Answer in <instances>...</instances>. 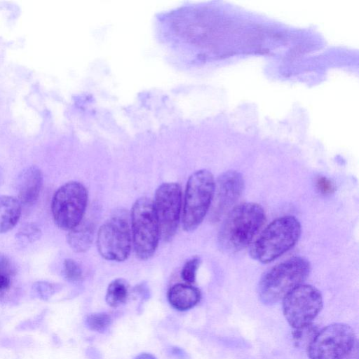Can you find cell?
I'll return each mask as SVG.
<instances>
[{"label":"cell","mask_w":359,"mask_h":359,"mask_svg":"<svg viewBox=\"0 0 359 359\" xmlns=\"http://www.w3.org/2000/svg\"><path fill=\"white\" fill-rule=\"evenodd\" d=\"M263 208L255 203H244L231 209L226 217L218 240L227 252H237L248 246L264 224Z\"/></svg>","instance_id":"cell-1"},{"label":"cell","mask_w":359,"mask_h":359,"mask_svg":"<svg viewBox=\"0 0 359 359\" xmlns=\"http://www.w3.org/2000/svg\"><path fill=\"white\" fill-rule=\"evenodd\" d=\"M301 231V224L294 216L279 217L264 229L251 245L250 255L257 262L269 263L292 248Z\"/></svg>","instance_id":"cell-2"},{"label":"cell","mask_w":359,"mask_h":359,"mask_svg":"<svg viewBox=\"0 0 359 359\" xmlns=\"http://www.w3.org/2000/svg\"><path fill=\"white\" fill-rule=\"evenodd\" d=\"M309 262L302 257L290 258L269 269L262 277L258 287L263 303L273 304L283 299L309 275Z\"/></svg>","instance_id":"cell-3"},{"label":"cell","mask_w":359,"mask_h":359,"mask_svg":"<svg viewBox=\"0 0 359 359\" xmlns=\"http://www.w3.org/2000/svg\"><path fill=\"white\" fill-rule=\"evenodd\" d=\"M215 182L207 170L194 172L189 178L184 196L182 226L185 231L196 229L210 208L215 192Z\"/></svg>","instance_id":"cell-4"},{"label":"cell","mask_w":359,"mask_h":359,"mask_svg":"<svg viewBox=\"0 0 359 359\" xmlns=\"http://www.w3.org/2000/svg\"><path fill=\"white\" fill-rule=\"evenodd\" d=\"M131 226L136 255L143 260L149 259L155 252L161 236L154 202L150 198L141 197L134 203Z\"/></svg>","instance_id":"cell-5"},{"label":"cell","mask_w":359,"mask_h":359,"mask_svg":"<svg viewBox=\"0 0 359 359\" xmlns=\"http://www.w3.org/2000/svg\"><path fill=\"white\" fill-rule=\"evenodd\" d=\"M88 201L85 187L78 182H69L54 194L51 211L56 225L64 230H70L82 219Z\"/></svg>","instance_id":"cell-6"},{"label":"cell","mask_w":359,"mask_h":359,"mask_svg":"<svg viewBox=\"0 0 359 359\" xmlns=\"http://www.w3.org/2000/svg\"><path fill=\"white\" fill-rule=\"evenodd\" d=\"M355 334L344 323H334L318 331L307 347L310 359H345L353 350Z\"/></svg>","instance_id":"cell-7"},{"label":"cell","mask_w":359,"mask_h":359,"mask_svg":"<svg viewBox=\"0 0 359 359\" xmlns=\"http://www.w3.org/2000/svg\"><path fill=\"white\" fill-rule=\"evenodd\" d=\"M322 308V294L311 285L300 284L283 299V314L294 329L311 324Z\"/></svg>","instance_id":"cell-8"},{"label":"cell","mask_w":359,"mask_h":359,"mask_svg":"<svg viewBox=\"0 0 359 359\" xmlns=\"http://www.w3.org/2000/svg\"><path fill=\"white\" fill-rule=\"evenodd\" d=\"M100 255L110 261L122 262L131 250V235L127 218L122 213L108 219L99 229L97 238Z\"/></svg>","instance_id":"cell-9"},{"label":"cell","mask_w":359,"mask_h":359,"mask_svg":"<svg viewBox=\"0 0 359 359\" xmlns=\"http://www.w3.org/2000/svg\"><path fill=\"white\" fill-rule=\"evenodd\" d=\"M153 202L161 236L164 240H169L176 233L180 217L182 191L180 185L175 182L162 184L156 189Z\"/></svg>","instance_id":"cell-10"},{"label":"cell","mask_w":359,"mask_h":359,"mask_svg":"<svg viewBox=\"0 0 359 359\" xmlns=\"http://www.w3.org/2000/svg\"><path fill=\"white\" fill-rule=\"evenodd\" d=\"M244 179L238 171L222 173L215 183L212 217L220 218L238 199L244 189Z\"/></svg>","instance_id":"cell-11"},{"label":"cell","mask_w":359,"mask_h":359,"mask_svg":"<svg viewBox=\"0 0 359 359\" xmlns=\"http://www.w3.org/2000/svg\"><path fill=\"white\" fill-rule=\"evenodd\" d=\"M42 184L43 175L39 168L32 166L22 171L18 177L16 187L18 199L21 204H34L38 199Z\"/></svg>","instance_id":"cell-12"},{"label":"cell","mask_w":359,"mask_h":359,"mask_svg":"<svg viewBox=\"0 0 359 359\" xmlns=\"http://www.w3.org/2000/svg\"><path fill=\"white\" fill-rule=\"evenodd\" d=\"M201 299L199 290L187 284H176L169 290L168 299L172 307L184 311L194 307Z\"/></svg>","instance_id":"cell-13"},{"label":"cell","mask_w":359,"mask_h":359,"mask_svg":"<svg viewBox=\"0 0 359 359\" xmlns=\"http://www.w3.org/2000/svg\"><path fill=\"white\" fill-rule=\"evenodd\" d=\"M21 212V203L17 198L0 195V233L12 229L18 223Z\"/></svg>","instance_id":"cell-14"},{"label":"cell","mask_w":359,"mask_h":359,"mask_svg":"<svg viewBox=\"0 0 359 359\" xmlns=\"http://www.w3.org/2000/svg\"><path fill=\"white\" fill-rule=\"evenodd\" d=\"M93 234V225L90 222H81L69 230L67 235L68 244L74 252H86L91 245Z\"/></svg>","instance_id":"cell-15"},{"label":"cell","mask_w":359,"mask_h":359,"mask_svg":"<svg viewBox=\"0 0 359 359\" xmlns=\"http://www.w3.org/2000/svg\"><path fill=\"white\" fill-rule=\"evenodd\" d=\"M128 284L124 279L117 278L113 280L107 287V303L112 307L123 304L128 298Z\"/></svg>","instance_id":"cell-16"},{"label":"cell","mask_w":359,"mask_h":359,"mask_svg":"<svg viewBox=\"0 0 359 359\" xmlns=\"http://www.w3.org/2000/svg\"><path fill=\"white\" fill-rule=\"evenodd\" d=\"M15 276V269L11 259L0 253V299L10 292Z\"/></svg>","instance_id":"cell-17"},{"label":"cell","mask_w":359,"mask_h":359,"mask_svg":"<svg viewBox=\"0 0 359 359\" xmlns=\"http://www.w3.org/2000/svg\"><path fill=\"white\" fill-rule=\"evenodd\" d=\"M317 327L312 325V323L294 329L292 334L295 343L297 346H308L314 339L318 333Z\"/></svg>","instance_id":"cell-18"},{"label":"cell","mask_w":359,"mask_h":359,"mask_svg":"<svg viewBox=\"0 0 359 359\" xmlns=\"http://www.w3.org/2000/svg\"><path fill=\"white\" fill-rule=\"evenodd\" d=\"M111 319L105 313H93L88 316L87 325L88 327L95 331L102 332L110 325Z\"/></svg>","instance_id":"cell-19"},{"label":"cell","mask_w":359,"mask_h":359,"mask_svg":"<svg viewBox=\"0 0 359 359\" xmlns=\"http://www.w3.org/2000/svg\"><path fill=\"white\" fill-rule=\"evenodd\" d=\"M64 274L70 282L79 281L82 278V271L79 265L72 259H67L64 262Z\"/></svg>","instance_id":"cell-20"},{"label":"cell","mask_w":359,"mask_h":359,"mask_svg":"<svg viewBox=\"0 0 359 359\" xmlns=\"http://www.w3.org/2000/svg\"><path fill=\"white\" fill-rule=\"evenodd\" d=\"M41 231L36 225L29 224L23 226L17 234V238L21 243H30L40 237Z\"/></svg>","instance_id":"cell-21"},{"label":"cell","mask_w":359,"mask_h":359,"mask_svg":"<svg viewBox=\"0 0 359 359\" xmlns=\"http://www.w3.org/2000/svg\"><path fill=\"white\" fill-rule=\"evenodd\" d=\"M200 264V259L197 257L188 260L182 270V278L189 283H194L196 280L197 269Z\"/></svg>","instance_id":"cell-22"},{"label":"cell","mask_w":359,"mask_h":359,"mask_svg":"<svg viewBox=\"0 0 359 359\" xmlns=\"http://www.w3.org/2000/svg\"><path fill=\"white\" fill-rule=\"evenodd\" d=\"M316 187L319 191L323 194H329L334 191V187L332 182L325 177H319L316 180Z\"/></svg>","instance_id":"cell-23"},{"label":"cell","mask_w":359,"mask_h":359,"mask_svg":"<svg viewBox=\"0 0 359 359\" xmlns=\"http://www.w3.org/2000/svg\"><path fill=\"white\" fill-rule=\"evenodd\" d=\"M135 359H156L153 355L150 353H141L139 355H137Z\"/></svg>","instance_id":"cell-24"}]
</instances>
